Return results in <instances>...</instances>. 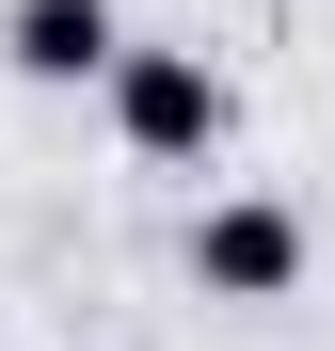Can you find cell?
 <instances>
[{
	"instance_id": "2",
	"label": "cell",
	"mask_w": 335,
	"mask_h": 351,
	"mask_svg": "<svg viewBox=\"0 0 335 351\" xmlns=\"http://www.w3.org/2000/svg\"><path fill=\"white\" fill-rule=\"evenodd\" d=\"M176 271L208 287V304H288V287L319 271V223H303L288 192H208L192 240H176Z\"/></svg>"
},
{
	"instance_id": "3",
	"label": "cell",
	"mask_w": 335,
	"mask_h": 351,
	"mask_svg": "<svg viewBox=\"0 0 335 351\" xmlns=\"http://www.w3.org/2000/svg\"><path fill=\"white\" fill-rule=\"evenodd\" d=\"M112 48H128L112 0H0V80H16V96H96Z\"/></svg>"
},
{
	"instance_id": "1",
	"label": "cell",
	"mask_w": 335,
	"mask_h": 351,
	"mask_svg": "<svg viewBox=\"0 0 335 351\" xmlns=\"http://www.w3.org/2000/svg\"><path fill=\"white\" fill-rule=\"evenodd\" d=\"M96 112H112V144H128L144 176H208L223 128H240V80H223L192 32H128L112 80H96Z\"/></svg>"
}]
</instances>
